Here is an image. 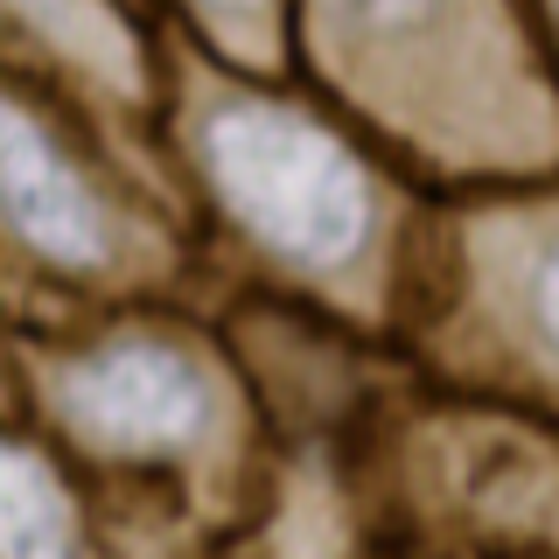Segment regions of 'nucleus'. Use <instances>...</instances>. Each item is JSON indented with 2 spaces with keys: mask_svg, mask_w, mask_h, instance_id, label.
<instances>
[{
  "mask_svg": "<svg viewBox=\"0 0 559 559\" xmlns=\"http://www.w3.org/2000/svg\"><path fill=\"white\" fill-rule=\"evenodd\" d=\"M203 147L224 203L287 259L336 266L371 231V197H364L357 162L322 127L280 105H224Z\"/></svg>",
  "mask_w": 559,
  "mask_h": 559,
  "instance_id": "nucleus-1",
  "label": "nucleus"
},
{
  "mask_svg": "<svg viewBox=\"0 0 559 559\" xmlns=\"http://www.w3.org/2000/svg\"><path fill=\"white\" fill-rule=\"evenodd\" d=\"M63 413L92 441H112V448H175L189 433H203L210 392L175 349L119 343L63 378Z\"/></svg>",
  "mask_w": 559,
  "mask_h": 559,
  "instance_id": "nucleus-2",
  "label": "nucleus"
},
{
  "mask_svg": "<svg viewBox=\"0 0 559 559\" xmlns=\"http://www.w3.org/2000/svg\"><path fill=\"white\" fill-rule=\"evenodd\" d=\"M0 210L35 252L63 259V266H92L105 259V210L84 189V175L49 147L22 105L0 98Z\"/></svg>",
  "mask_w": 559,
  "mask_h": 559,
  "instance_id": "nucleus-3",
  "label": "nucleus"
},
{
  "mask_svg": "<svg viewBox=\"0 0 559 559\" xmlns=\"http://www.w3.org/2000/svg\"><path fill=\"white\" fill-rule=\"evenodd\" d=\"M22 22L43 35V43H57L70 63L98 70L105 84H119V92H133L140 84V49L127 22L112 14V0H8Z\"/></svg>",
  "mask_w": 559,
  "mask_h": 559,
  "instance_id": "nucleus-4",
  "label": "nucleus"
},
{
  "mask_svg": "<svg viewBox=\"0 0 559 559\" xmlns=\"http://www.w3.org/2000/svg\"><path fill=\"white\" fill-rule=\"evenodd\" d=\"M0 559H70V503L22 448H0Z\"/></svg>",
  "mask_w": 559,
  "mask_h": 559,
  "instance_id": "nucleus-5",
  "label": "nucleus"
},
{
  "mask_svg": "<svg viewBox=\"0 0 559 559\" xmlns=\"http://www.w3.org/2000/svg\"><path fill=\"white\" fill-rule=\"evenodd\" d=\"M322 8L336 14V28L357 35V43H392V35H413L419 22H433L441 0H322Z\"/></svg>",
  "mask_w": 559,
  "mask_h": 559,
  "instance_id": "nucleus-6",
  "label": "nucleus"
},
{
  "mask_svg": "<svg viewBox=\"0 0 559 559\" xmlns=\"http://www.w3.org/2000/svg\"><path fill=\"white\" fill-rule=\"evenodd\" d=\"M538 322H546V336L559 343V252L546 259V273H538Z\"/></svg>",
  "mask_w": 559,
  "mask_h": 559,
  "instance_id": "nucleus-7",
  "label": "nucleus"
},
{
  "mask_svg": "<svg viewBox=\"0 0 559 559\" xmlns=\"http://www.w3.org/2000/svg\"><path fill=\"white\" fill-rule=\"evenodd\" d=\"M217 8H238V14H252V8H259V0H217Z\"/></svg>",
  "mask_w": 559,
  "mask_h": 559,
  "instance_id": "nucleus-8",
  "label": "nucleus"
}]
</instances>
